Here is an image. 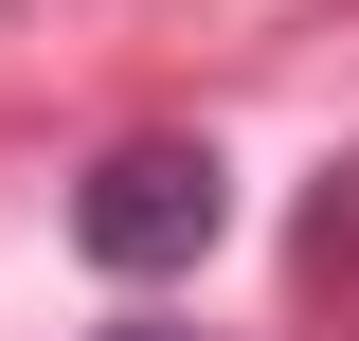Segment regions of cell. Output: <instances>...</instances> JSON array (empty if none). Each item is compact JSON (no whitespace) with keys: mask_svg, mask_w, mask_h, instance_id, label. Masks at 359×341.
Returning a JSON list of instances; mask_svg holds the SVG:
<instances>
[{"mask_svg":"<svg viewBox=\"0 0 359 341\" xmlns=\"http://www.w3.org/2000/svg\"><path fill=\"white\" fill-rule=\"evenodd\" d=\"M108 341H198V323H108Z\"/></svg>","mask_w":359,"mask_h":341,"instance_id":"3","label":"cell"},{"mask_svg":"<svg viewBox=\"0 0 359 341\" xmlns=\"http://www.w3.org/2000/svg\"><path fill=\"white\" fill-rule=\"evenodd\" d=\"M233 234V162L198 126H126L108 162L72 180V252L108 269V288H180V269Z\"/></svg>","mask_w":359,"mask_h":341,"instance_id":"1","label":"cell"},{"mask_svg":"<svg viewBox=\"0 0 359 341\" xmlns=\"http://www.w3.org/2000/svg\"><path fill=\"white\" fill-rule=\"evenodd\" d=\"M287 288H306L323 341H359V144L306 180V215H287Z\"/></svg>","mask_w":359,"mask_h":341,"instance_id":"2","label":"cell"}]
</instances>
